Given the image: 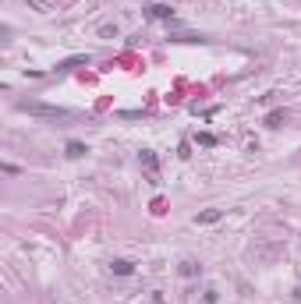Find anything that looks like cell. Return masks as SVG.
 Returning <instances> with one entry per match:
<instances>
[{
  "label": "cell",
  "mask_w": 301,
  "mask_h": 304,
  "mask_svg": "<svg viewBox=\"0 0 301 304\" xmlns=\"http://www.w3.org/2000/svg\"><path fill=\"white\" fill-rule=\"evenodd\" d=\"M18 110L21 113H29V117H46V120H68L71 117V110H64V106H50V103H18Z\"/></svg>",
  "instance_id": "obj_1"
},
{
  "label": "cell",
  "mask_w": 301,
  "mask_h": 304,
  "mask_svg": "<svg viewBox=\"0 0 301 304\" xmlns=\"http://www.w3.org/2000/svg\"><path fill=\"white\" fill-rule=\"evenodd\" d=\"M139 163L146 166V173L156 180V173H159V159H156V152H152V149H142V152H139Z\"/></svg>",
  "instance_id": "obj_2"
},
{
  "label": "cell",
  "mask_w": 301,
  "mask_h": 304,
  "mask_svg": "<svg viewBox=\"0 0 301 304\" xmlns=\"http://www.w3.org/2000/svg\"><path fill=\"white\" fill-rule=\"evenodd\" d=\"M146 18H152V21H170L174 11L167 4H146Z\"/></svg>",
  "instance_id": "obj_3"
},
{
  "label": "cell",
  "mask_w": 301,
  "mask_h": 304,
  "mask_svg": "<svg viewBox=\"0 0 301 304\" xmlns=\"http://www.w3.org/2000/svg\"><path fill=\"white\" fill-rule=\"evenodd\" d=\"M216 220H224V209H206L195 216V223H216Z\"/></svg>",
  "instance_id": "obj_4"
},
{
  "label": "cell",
  "mask_w": 301,
  "mask_h": 304,
  "mask_svg": "<svg viewBox=\"0 0 301 304\" xmlns=\"http://www.w3.org/2000/svg\"><path fill=\"white\" fill-rule=\"evenodd\" d=\"M64 152H68V156H71V159H81V156H85V145H81V142H68V145H64Z\"/></svg>",
  "instance_id": "obj_5"
},
{
  "label": "cell",
  "mask_w": 301,
  "mask_h": 304,
  "mask_svg": "<svg viewBox=\"0 0 301 304\" xmlns=\"http://www.w3.org/2000/svg\"><path fill=\"white\" fill-rule=\"evenodd\" d=\"M110 269H114L117 276H131V262H124V258H117V262H114Z\"/></svg>",
  "instance_id": "obj_6"
},
{
  "label": "cell",
  "mask_w": 301,
  "mask_h": 304,
  "mask_svg": "<svg viewBox=\"0 0 301 304\" xmlns=\"http://www.w3.org/2000/svg\"><path fill=\"white\" fill-rule=\"evenodd\" d=\"M181 276H199V265H195L191 258H184V262H181Z\"/></svg>",
  "instance_id": "obj_7"
},
{
  "label": "cell",
  "mask_w": 301,
  "mask_h": 304,
  "mask_svg": "<svg viewBox=\"0 0 301 304\" xmlns=\"http://www.w3.org/2000/svg\"><path fill=\"white\" fill-rule=\"evenodd\" d=\"M284 117H287L284 110H273V113L266 117V124H269V128H280V120H284Z\"/></svg>",
  "instance_id": "obj_8"
},
{
  "label": "cell",
  "mask_w": 301,
  "mask_h": 304,
  "mask_svg": "<svg viewBox=\"0 0 301 304\" xmlns=\"http://www.w3.org/2000/svg\"><path fill=\"white\" fill-rule=\"evenodd\" d=\"M78 64H89V57L81 53V57H71V60H64V64H61V71H68V68H78Z\"/></svg>",
  "instance_id": "obj_9"
},
{
  "label": "cell",
  "mask_w": 301,
  "mask_h": 304,
  "mask_svg": "<svg viewBox=\"0 0 301 304\" xmlns=\"http://www.w3.org/2000/svg\"><path fill=\"white\" fill-rule=\"evenodd\" d=\"M199 145H206V149H209V145H216V135H209V131H202V135H199Z\"/></svg>",
  "instance_id": "obj_10"
}]
</instances>
